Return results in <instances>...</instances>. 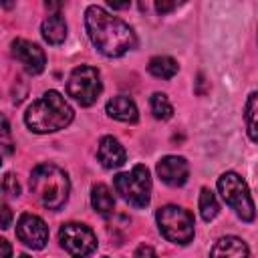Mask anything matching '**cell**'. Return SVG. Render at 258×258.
Masks as SVG:
<instances>
[{"label":"cell","instance_id":"1","mask_svg":"<svg viewBox=\"0 0 258 258\" xmlns=\"http://www.w3.org/2000/svg\"><path fill=\"white\" fill-rule=\"evenodd\" d=\"M85 28H87L91 42L105 56H123L125 52H129L137 44L133 28L125 20L109 14L101 6H89L87 8Z\"/></svg>","mask_w":258,"mask_h":258},{"label":"cell","instance_id":"2","mask_svg":"<svg viewBox=\"0 0 258 258\" xmlns=\"http://www.w3.org/2000/svg\"><path fill=\"white\" fill-rule=\"evenodd\" d=\"M73 107L56 91H46L24 113V123L34 133H52L73 121Z\"/></svg>","mask_w":258,"mask_h":258},{"label":"cell","instance_id":"3","mask_svg":"<svg viewBox=\"0 0 258 258\" xmlns=\"http://www.w3.org/2000/svg\"><path fill=\"white\" fill-rule=\"evenodd\" d=\"M30 189L46 210H60L69 200L71 181L58 165L40 163L30 173Z\"/></svg>","mask_w":258,"mask_h":258},{"label":"cell","instance_id":"4","mask_svg":"<svg viewBox=\"0 0 258 258\" xmlns=\"http://www.w3.org/2000/svg\"><path fill=\"white\" fill-rule=\"evenodd\" d=\"M159 232L173 244L185 246L194 238V216L179 206H163L157 210Z\"/></svg>","mask_w":258,"mask_h":258},{"label":"cell","instance_id":"5","mask_svg":"<svg viewBox=\"0 0 258 258\" xmlns=\"http://www.w3.org/2000/svg\"><path fill=\"white\" fill-rule=\"evenodd\" d=\"M218 189H220L224 202L236 212L238 218H242L244 222H252L254 220V216H256L254 202L250 198L246 181L238 173H234V171L222 173L220 179H218Z\"/></svg>","mask_w":258,"mask_h":258},{"label":"cell","instance_id":"6","mask_svg":"<svg viewBox=\"0 0 258 258\" xmlns=\"http://www.w3.org/2000/svg\"><path fill=\"white\" fill-rule=\"evenodd\" d=\"M117 194L133 208H145L151 198V177L145 165H135L131 171L115 177Z\"/></svg>","mask_w":258,"mask_h":258},{"label":"cell","instance_id":"7","mask_svg":"<svg viewBox=\"0 0 258 258\" xmlns=\"http://www.w3.org/2000/svg\"><path fill=\"white\" fill-rule=\"evenodd\" d=\"M67 91L79 105H83V107L93 105L103 91L99 71L89 64H81V67L73 69V73L67 81Z\"/></svg>","mask_w":258,"mask_h":258},{"label":"cell","instance_id":"8","mask_svg":"<svg viewBox=\"0 0 258 258\" xmlns=\"http://www.w3.org/2000/svg\"><path fill=\"white\" fill-rule=\"evenodd\" d=\"M58 242L64 248V252H69L73 258H87L97 248V238H95L93 230L89 226L77 224V222L62 224V228L58 232Z\"/></svg>","mask_w":258,"mask_h":258},{"label":"cell","instance_id":"9","mask_svg":"<svg viewBox=\"0 0 258 258\" xmlns=\"http://www.w3.org/2000/svg\"><path fill=\"white\" fill-rule=\"evenodd\" d=\"M16 236L18 240L32 248V250H40L46 246L48 242V228L46 224L42 222V218L34 216V214H22L18 218V224H16Z\"/></svg>","mask_w":258,"mask_h":258},{"label":"cell","instance_id":"10","mask_svg":"<svg viewBox=\"0 0 258 258\" xmlns=\"http://www.w3.org/2000/svg\"><path fill=\"white\" fill-rule=\"evenodd\" d=\"M12 56H14V58L24 67V71L30 73V75H38V73L44 71V64H46L44 50H42L38 44L26 40V38H16V40L12 42Z\"/></svg>","mask_w":258,"mask_h":258},{"label":"cell","instance_id":"11","mask_svg":"<svg viewBox=\"0 0 258 258\" xmlns=\"http://www.w3.org/2000/svg\"><path fill=\"white\" fill-rule=\"evenodd\" d=\"M187 161L179 155H165L159 163H157V175L161 177L163 183L171 185V187H179L187 181Z\"/></svg>","mask_w":258,"mask_h":258},{"label":"cell","instance_id":"12","mask_svg":"<svg viewBox=\"0 0 258 258\" xmlns=\"http://www.w3.org/2000/svg\"><path fill=\"white\" fill-rule=\"evenodd\" d=\"M97 157H99V161H101V165H103L105 169H117V167H121V165L125 163L127 153H125L123 145H121L115 137L107 135V137H103V139L99 141Z\"/></svg>","mask_w":258,"mask_h":258},{"label":"cell","instance_id":"13","mask_svg":"<svg viewBox=\"0 0 258 258\" xmlns=\"http://www.w3.org/2000/svg\"><path fill=\"white\" fill-rule=\"evenodd\" d=\"M107 115L111 119H117L121 123H135L139 113H137V105L133 103V99L119 95L107 101Z\"/></svg>","mask_w":258,"mask_h":258},{"label":"cell","instance_id":"14","mask_svg":"<svg viewBox=\"0 0 258 258\" xmlns=\"http://www.w3.org/2000/svg\"><path fill=\"white\" fill-rule=\"evenodd\" d=\"M210 258H248V246L238 236H224L214 244Z\"/></svg>","mask_w":258,"mask_h":258},{"label":"cell","instance_id":"15","mask_svg":"<svg viewBox=\"0 0 258 258\" xmlns=\"http://www.w3.org/2000/svg\"><path fill=\"white\" fill-rule=\"evenodd\" d=\"M42 36L48 44H60L67 38V22L60 14H50L42 22Z\"/></svg>","mask_w":258,"mask_h":258},{"label":"cell","instance_id":"16","mask_svg":"<svg viewBox=\"0 0 258 258\" xmlns=\"http://www.w3.org/2000/svg\"><path fill=\"white\" fill-rule=\"evenodd\" d=\"M91 204H93V208H95L97 214L109 216L113 212V208H115V198H113L111 189L105 183H97L91 189Z\"/></svg>","mask_w":258,"mask_h":258},{"label":"cell","instance_id":"17","mask_svg":"<svg viewBox=\"0 0 258 258\" xmlns=\"http://www.w3.org/2000/svg\"><path fill=\"white\" fill-rule=\"evenodd\" d=\"M147 71L157 77V79H173L175 73H177V62L171 58V56H165V54H159V56H153L147 64Z\"/></svg>","mask_w":258,"mask_h":258},{"label":"cell","instance_id":"18","mask_svg":"<svg viewBox=\"0 0 258 258\" xmlns=\"http://www.w3.org/2000/svg\"><path fill=\"white\" fill-rule=\"evenodd\" d=\"M246 129H248V137L258 143V93H252L246 101Z\"/></svg>","mask_w":258,"mask_h":258},{"label":"cell","instance_id":"19","mask_svg":"<svg viewBox=\"0 0 258 258\" xmlns=\"http://www.w3.org/2000/svg\"><path fill=\"white\" fill-rule=\"evenodd\" d=\"M149 105H151V113L155 119H169L173 115V105L165 93H153L149 99Z\"/></svg>","mask_w":258,"mask_h":258},{"label":"cell","instance_id":"20","mask_svg":"<svg viewBox=\"0 0 258 258\" xmlns=\"http://www.w3.org/2000/svg\"><path fill=\"white\" fill-rule=\"evenodd\" d=\"M218 212H220V206H218L216 196L208 187H204L200 191V214H202V218L206 222H210V220H214L218 216Z\"/></svg>","mask_w":258,"mask_h":258},{"label":"cell","instance_id":"21","mask_svg":"<svg viewBox=\"0 0 258 258\" xmlns=\"http://www.w3.org/2000/svg\"><path fill=\"white\" fill-rule=\"evenodd\" d=\"M2 189H4V194L10 196V198H18V196H20V185H18V181H16V177H14L12 173H6V175H4Z\"/></svg>","mask_w":258,"mask_h":258},{"label":"cell","instance_id":"22","mask_svg":"<svg viewBox=\"0 0 258 258\" xmlns=\"http://www.w3.org/2000/svg\"><path fill=\"white\" fill-rule=\"evenodd\" d=\"M135 258H159V256L155 254V250H153L151 246L141 244V246L137 248V252H135Z\"/></svg>","mask_w":258,"mask_h":258},{"label":"cell","instance_id":"23","mask_svg":"<svg viewBox=\"0 0 258 258\" xmlns=\"http://www.w3.org/2000/svg\"><path fill=\"white\" fill-rule=\"evenodd\" d=\"M155 8H157V12L165 14V12H169V10H173V8H175V2H167V0H161V2H155Z\"/></svg>","mask_w":258,"mask_h":258},{"label":"cell","instance_id":"24","mask_svg":"<svg viewBox=\"0 0 258 258\" xmlns=\"http://www.w3.org/2000/svg\"><path fill=\"white\" fill-rule=\"evenodd\" d=\"M0 212H2V228H8L10 226V208L6 206V204H2V208H0Z\"/></svg>","mask_w":258,"mask_h":258},{"label":"cell","instance_id":"25","mask_svg":"<svg viewBox=\"0 0 258 258\" xmlns=\"http://www.w3.org/2000/svg\"><path fill=\"white\" fill-rule=\"evenodd\" d=\"M0 248H2V256L0 258H10V244H8V240H0Z\"/></svg>","mask_w":258,"mask_h":258},{"label":"cell","instance_id":"26","mask_svg":"<svg viewBox=\"0 0 258 258\" xmlns=\"http://www.w3.org/2000/svg\"><path fill=\"white\" fill-rule=\"evenodd\" d=\"M109 6H113L115 10H119V8H127L129 2H121V4H119V2H109Z\"/></svg>","mask_w":258,"mask_h":258},{"label":"cell","instance_id":"27","mask_svg":"<svg viewBox=\"0 0 258 258\" xmlns=\"http://www.w3.org/2000/svg\"><path fill=\"white\" fill-rule=\"evenodd\" d=\"M18 258H30V256H26V254H22V256H18Z\"/></svg>","mask_w":258,"mask_h":258}]
</instances>
